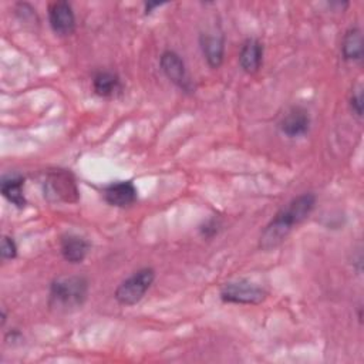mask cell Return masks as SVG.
I'll return each instance as SVG.
<instances>
[{
  "label": "cell",
  "instance_id": "cell-5",
  "mask_svg": "<svg viewBox=\"0 0 364 364\" xmlns=\"http://www.w3.org/2000/svg\"><path fill=\"white\" fill-rule=\"evenodd\" d=\"M267 293L247 280H236L225 283L220 289V299L225 303L235 304H259L266 299Z\"/></svg>",
  "mask_w": 364,
  "mask_h": 364
},
{
  "label": "cell",
  "instance_id": "cell-2",
  "mask_svg": "<svg viewBox=\"0 0 364 364\" xmlns=\"http://www.w3.org/2000/svg\"><path fill=\"white\" fill-rule=\"evenodd\" d=\"M88 294V282L82 276H60L50 286L48 304L57 311H73L81 307Z\"/></svg>",
  "mask_w": 364,
  "mask_h": 364
},
{
  "label": "cell",
  "instance_id": "cell-1",
  "mask_svg": "<svg viewBox=\"0 0 364 364\" xmlns=\"http://www.w3.org/2000/svg\"><path fill=\"white\" fill-rule=\"evenodd\" d=\"M316 196L313 193H301L294 198L286 208H282L269 222L260 235L259 247L272 250L277 247L290 233L294 225L301 223L314 209Z\"/></svg>",
  "mask_w": 364,
  "mask_h": 364
},
{
  "label": "cell",
  "instance_id": "cell-7",
  "mask_svg": "<svg viewBox=\"0 0 364 364\" xmlns=\"http://www.w3.org/2000/svg\"><path fill=\"white\" fill-rule=\"evenodd\" d=\"M48 21L58 36H70L75 30V16L67 1H54L48 7Z\"/></svg>",
  "mask_w": 364,
  "mask_h": 364
},
{
  "label": "cell",
  "instance_id": "cell-6",
  "mask_svg": "<svg viewBox=\"0 0 364 364\" xmlns=\"http://www.w3.org/2000/svg\"><path fill=\"white\" fill-rule=\"evenodd\" d=\"M159 64L168 80H171L175 85H178L183 91H192V84L186 74L185 63L179 54L168 50L162 53Z\"/></svg>",
  "mask_w": 364,
  "mask_h": 364
},
{
  "label": "cell",
  "instance_id": "cell-17",
  "mask_svg": "<svg viewBox=\"0 0 364 364\" xmlns=\"http://www.w3.org/2000/svg\"><path fill=\"white\" fill-rule=\"evenodd\" d=\"M350 107H351V111H353L358 118L363 117V92H361L360 90L351 95V98H350Z\"/></svg>",
  "mask_w": 364,
  "mask_h": 364
},
{
  "label": "cell",
  "instance_id": "cell-10",
  "mask_svg": "<svg viewBox=\"0 0 364 364\" xmlns=\"http://www.w3.org/2000/svg\"><path fill=\"white\" fill-rule=\"evenodd\" d=\"M90 242L82 236L67 233L60 240V252L70 263H81L90 250Z\"/></svg>",
  "mask_w": 364,
  "mask_h": 364
},
{
  "label": "cell",
  "instance_id": "cell-3",
  "mask_svg": "<svg viewBox=\"0 0 364 364\" xmlns=\"http://www.w3.org/2000/svg\"><path fill=\"white\" fill-rule=\"evenodd\" d=\"M155 272L151 267L139 269L138 272L132 273L128 279L121 282L117 287L114 296L115 300L122 306H132L136 304L148 291L151 284L154 283Z\"/></svg>",
  "mask_w": 364,
  "mask_h": 364
},
{
  "label": "cell",
  "instance_id": "cell-9",
  "mask_svg": "<svg viewBox=\"0 0 364 364\" xmlns=\"http://www.w3.org/2000/svg\"><path fill=\"white\" fill-rule=\"evenodd\" d=\"M280 131L289 138L304 135L310 128L309 112L300 107L291 108L280 121Z\"/></svg>",
  "mask_w": 364,
  "mask_h": 364
},
{
  "label": "cell",
  "instance_id": "cell-13",
  "mask_svg": "<svg viewBox=\"0 0 364 364\" xmlns=\"http://www.w3.org/2000/svg\"><path fill=\"white\" fill-rule=\"evenodd\" d=\"M23 186H24V178L20 175L4 176L0 182V189L3 196L18 209L24 208L27 203L24 198Z\"/></svg>",
  "mask_w": 364,
  "mask_h": 364
},
{
  "label": "cell",
  "instance_id": "cell-18",
  "mask_svg": "<svg viewBox=\"0 0 364 364\" xmlns=\"http://www.w3.org/2000/svg\"><path fill=\"white\" fill-rule=\"evenodd\" d=\"M218 228H219V222L216 219H209L208 222H205V225L200 228L202 235L206 237H212L213 235L218 233Z\"/></svg>",
  "mask_w": 364,
  "mask_h": 364
},
{
  "label": "cell",
  "instance_id": "cell-12",
  "mask_svg": "<svg viewBox=\"0 0 364 364\" xmlns=\"http://www.w3.org/2000/svg\"><path fill=\"white\" fill-rule=\"evenodd\" d=\"M199 43L208 64L212 68H218L223 61V51H225L223 37L215 33H205V34H200Z\"/></svg>",
  "mask_w": 364,
  "mask_h": 364
},
{
  "label": "cell",
  "instance_id": "cell-19",
  "mask_svg": "<svg viewBox=\"0 0 364 364\" xmlns=\"http://www.w3.org/2000/svg\"><path fill=\"white\" fill-rule=\"evenodd\" d=\"M159 6H161L159 3H149V1H148V3H145V13L148 14V13H151L155 7H159Z\"/></svg>",
  "mask_w": 364,
  "mask_h": 364
},
{
  "label": "cell",
  "instance_id": "cell-4",
  "mask_svg": "<svg viewBox=\"0 0 364 364\" xmlns=\"http://www.w3.org/2000/svg\"><path fill=\"white\" fill-rule=\"evenodd\" d=\"M44 196L50 202H77L78 189L74 176L65 169H55L47 173L43 183Z\"/></svg>",
  "mask_w": 364,
  "mask_h": 364
},
{
  "label": "cell",
  "instance_id": "cell-11",
  "mask_svg": "<svg viewBox=\"0 0 364 364\" xmlns=\"http://www.w3.org/2000/svg\"><path fill=\"white\" fill-rule=\"evenodd\" d=\"M263 60V44L257 38H247L239 53V64L243 71L253 74L260 68Z\"/></svg>",
  "mask_w": 364,
  "mask_h": 364
},
{
  "label": "cell",
  "instance_id": "cell-8",
  "mask_svg": "<svg viewBox=\"0 0 364 364\" xmlns=\"http://www.w3.org/2000/svg\"><path fill=\"white\" fill-rule=\"evenodd\" d=\"M136 188L131 181L112 182L104 188V199L117 208H125L136 200Z\"/></svg>",
  "mask_w": 364,
  "mask_h": 364
},
{
  "label": "cell",
  "instance_id": "cell-16",
  "mask_svg": "<svg viewBox=\"0 0 364 364\" xmlns=\"http://www.w3.org/2000/svg\"><path fill=\"white\" fill-rule=\"evenodd\" d=\"M0 255H1L3 260H10V259L16 257L17 246H16V242L10 236H3L1 246H0Z\"/></svg>",
  "mask_w": 364,
  "mask_h": 364
},
{
  "label": "cell",
  "instance_id": "cell-20",
  "mask_svg": "<svg viewBox=\"0 0 364 364\" xmlns=\"http://www.w3.org/2000/svg\"><path fill=\"white\" fill-rule=\"evenodd\" d=\"M4 323H6V313L1 311V326H4Z\"/></svg>",
  "mask_w": 364,
  "mask_h": 364
},
{
  "label": "cell",
  "instance_id": "cell-15",
  "mask_svg": "<svg viewBox=\"0 0 364 364\" xmlns=\"http://www.w3.org/2000/svg\"><path fill=\"white\" fill-rule=\"evenodd\" d=\"M92 87L100 97H114L122 88L119 77L109 71L97 73L92 80Z\"/></svg>",
  "mask_w": 364,
  "mask_h": 364
},
{
  "label": "cell",
  "instance_id": "cell-14",
  "mask_svg": "<svg viewBox=\"0 0 364 364\" xmlns=\"http://www.w3.org/2000/svg\"><path fill=\"white\" fill-rule=\"evenodd\" d=\"M341 53L344 60L360 61L363 58V36L358 27H351L346 31L341 41Z\"/></svg>",
  "mask_w": 364,
  "mask_h": 364
}]
</instances>
